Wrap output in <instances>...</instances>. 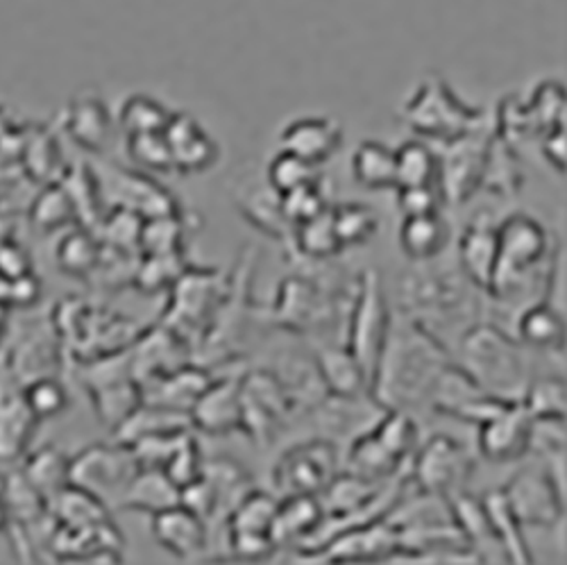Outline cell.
<instances>
[{"instance_id": "6da1fadb", "label": "cell", "mask_w": 567, "mask_h": 565, "mask_svg": "<svg viewBox=\"0 0 567 565\" xmlns=\"http://www.w3.org/2000/svg\"><path fill=\"white\" fill-rule=\"evenodd\" d=\"M443 350L427 337V332L415 329L411 322H393L377 361L372 387L380 400L393 409L420 402L424 396L432 398L439 374L445 370Z\"/></svg>"}, {"instance_id": "e0dca14e", "label": "cell", "mask_w": 567, "mask_h": 565, "mask_svg": "<svg viewBox=\"0 0 567 565\" xmlns=\"http://www.w3.org/2000/svg\"><path fill=\"white\" fill-rule=\"evenodd\" d=\"M188 428H192V415L186 411L138 402L116 425V443L132 445L138 439L188 432Z\"/></svg>"}, {"instance_id": "9a60e30c", "label": "cell", "mask_w": 567, "mask_h": 565, "mask_svg": "<svg viewBox=\"0 0 567 565\" xmlns=\"http://www.w3.org/2000/svg\"><path fill=\"white\" fill-rule=\"evenodd\" d=\"M157 543L177 558H196L207 549V525L203 517L184 504H175L153 515Z\"/></svg>"}, {"instance_id": "277c9868", "label": "cell", "mask_w": 567, "mask_h": 565, "mask_svg": "<svg viewBox=\"0 0 567 565\" xmlns=\"http://www.w3.org/2000/svg\"><path fill=\"white\" fill-rule=\"evenodd\" d=\"M138 470V461L127 445L96 443L69 461V482L96 495L107 506H118Z\"/></svg>"}, {"instance_id": "4dcf8cb0", "label": "cell", "mask_w": 567, "mask_h": 565, "mask_svg": "<svg viewBox=\"0 0 567 565\" xmlns=\"http://www.w3.org/2000/svg\"><path fill=\"white\" fill-rule=\"evenodd\" d=\"M320 374L337 396H359L368 377L350 350H322Z\"/></svg>"}, {"instance_id": "52a82bcc", "label": "cell", "mask_w": 567, "mask_h": 565, "mask_svg": "<svg viewBox=\"0 0 567 565\" xmlns=\"http://www.w3.org/2000/svg\"><path fill=\"white\" fill-rule=\"evenodd\" d=\"M84 382L89 384L103 420H110L114 428L141 402L130 357L110 355L99 359L89 366V370H84Z\"/></svg>"}, {"instance_id": "7402d4cb", "label": "cell", "mask_w": 567, "mask_h": 565, "mask_svg": "<svg viewBox=\"0 0 567 565\" xmlns=\"http://www.w3.org/2000/svg\"><path fill=\"white\" fill-rule=\"evenodd\" d=\"M450 239V229L445 220L434 214H422V216H406L400 229V246L406 253V257L427 261L439 257Z\"/></svg>"}, {"instance_id": "7c38bea8", "label": "cell", "mask_w": 567, "mask_h": 565, "mask_svg": "<svg viewBox=\"0 0 567 565\" xmlns=\"http://www.w3.org/2000/svg\"><path fill=\"white\" fill-rule=\"evenodd\" d=\"M400 547V534L391 521L363 523L337 532L324 541L320 554L324 561H386Z\"/></svg>"}, {"instance_id": "ab89813d", "label": "cell", "mask_w": 567, "mask_h": 565, "mask_svg": "<svg viewBox=\"0 0 567 565\" xmlns=\"http://www.w3.org/2000/svg\"><path fill=\"white\" fill-rule=\"evenodd\" d=\"M316 182H318V175L313 171V164H309L307 160L293 153H281L268 168V184L277 196H284L298 186L316 184Z\"/></svg>"}, {"instance_id": "f1b7e54d", "label": "cell", "mask_w": 567, "mask_h": 565, "mask_svg": "<svg viewBox=\"0 0 567 565\" xmlns=\"http://www.w3.org/2000/svg\"><path fill=\"white\" fill-rule=\"evenodd\" d=\"M296 239L300 250L309 259H329L343 250L332 218V207L322 209L309 220H302L296 225Z\"/></svg>"}, {"instance_id": "ba28073f", "label": "cell", "mask_w": 567, "mask_h": 565, "mask_svg": "<svg viewBox=\"0 0 567 565\" xmlns=\"http://www.w3.org/2000/svg\"><path fill=\"white\" fill-rule=\"evenodd\" d=\"M337 477V448L313 441L291 450L277 465V486L287 495H318Z\"/></svg>"}, {"instance_id": "db71d44e", "label": "cell", "mask_w": 567, "mask_h": 565, "mask_svg": "<svg viewBox=\"0 0 567 565\" xmlns=\"http://www.w3.org/2000/svg\"><path fill=\"white\" fill-rule=\"evenodd\" d=\"M8 525H10V513H8V506H6L3 493H0V534H6Z\"/></svg>"}, {"instance_id": "3957f363", "label": "cell", "mask_w": 567, "mask_h": 565, "mask_svg": "<svg viewBox=\"0 0 567 565\" xmlns=\"http://www.w3.org/2000/svg\"><path fill=\"white\" fill-rule=\"evenodd\" d=\"M545 229L529 216H511L497 227V261L488 289L497 298H508L513 291L523 289V281L545 257Z\"/></svg>"}, {"instance_id": "484cf974", "label": "cell", "mask_w": 567, "mask_h": 565, "mask_svg": "<svg viewBox=\"0 0 567 565\" xmlns=\"http://www.w3.org/2000/svg\"><path fill=\"white\" fill-rule=\"evenodd\" d=\"M51 513L55 523L64 527H93L110 521V506L73 484L53 497Z\"/></svg>"}, {"instance_id": "d6a6232c", "label": "cell", "mask_w": 567, "mask_h": 565, "mask_svg": "<svg viewBox=\"0 0 567 565\" xmlns=\"http://www.w3.org/2000/svg\"><path fill=\"white\" fill-rule=\"evenodd\" d=\"M103 257L101 244L84 229H73L60 242L55 259L66 275L84 277L99 268Z\"/></svg>"}, {"instance_id": "d6986e66", "label": "cell", "mask_w": 567, "mask_h": 565, "mask_svg": "<svg viewBox=\"0 0 567 565\" xmlns=\"http://www.w3.org/2000/svg\"><path fill=\"white\" fill-rule=\"evenodd\" d=\"M179 504V489L159 468H141L125 489L118 508L155 515Z\"/></svg>"}, {"instance_id": "5bb4252c", "label": "cell", "mask_w": 567, "mask_h": 565, "mask_svg": "<svg viewBox=\"0 0 567 565\" xmlns=\"http://www.w3.org/2000/svg\"><path fill=\"white\" fill-rule=\"evenodd\" d=\"M192 428H198L207 434L223 436L241 428V382L223 380L200 393L196 404L188 411Z\"/></svg>"}, {"instance_id": "b9f144b4", "label": "cell", "mask_w": 567, "mask_h": 565, "mask_svg": "<svg viewBox=\"0 0 567 565\" xmlns=\"http://www.w3.org/2000/svg\"><path fill=\"white\" fill-rule=\"evenodd\" d=\"M372 434L380 439L400 461H404L417 441L415 422L404 411H393L386 418H380V422L372 428Z\"/></svg>"}, {"instance_id": "9c48e42d", "label": "cell", "mask_w": 567, "mask_h": 565, "mask_svg": "<svg viewBox=\"0 0 567 565\" xmlns=\"http://www.w3.org/2000/svg\"><path fill=\"white\" fill-rule=\"evenodd\" d=\"M504 497L523 527H551L565 511V495L558 491L551 475L536 473V470L515 475L504 489Z\"/></svg>"}, {"instance_id": "bcb514c9", "label": "cell", "mask_w": 567, "mask_h": 565, "mask_svg": "<svg viewBox=\"0 0 567 565\" xmlns=\"http://www.w3.org/2000/svg\"><path fill=\"white\" fill-rule=\"evenodd\" d=\"M177 261H179V253L175 255H146V261L138 266L136 270V279L138 287L155 294L159 289H164L166 285H175V279L182 275L177 270Z\"/></svg>"}, {"instance_id": "603a6c76", "label": "cell", "mask_w": 567, "mask_h": 565, "mask_svg": "<svg viewBox=\"0 0 567 565\" xmlns=\"http://www.w3.org/2000/svg\"><path fill=\"white\" fill-rule=\"evenodd\" d=\"M318 420L329 439H357L365 434L361 425H368L372 430L380 422V418L370 411V407L359 404V396H334L332 400H327L324 404H320Z\"/></svg>"}, {"instance_id": "7a4b0ae2", "label": "cell", "mask_w": 567, "mask_h": 565, "mask_svg": "<svg viewBox=\"0 0 567 565\" xmlns=\"http://www.w3.org/2000/svg\"><path fill=\"white\" fill-rule=\"evenodd\" d=\"M525 359L495 327H477L463 341V372L493 398L515 402L527 391Z\"/></svg>"}, {"instance_id": "7dc6e473", "label": "cell", "mask_w": 567, "mask_h": 565, "mask_svg": "<svg viewBox=\"0 0 567 565\" xmlns=\"http://www.w3.org/2000/svg\"><path fill=\"white\" fill-rule=\"evenodd\" d=\"M73 132L89 148H101L107 138V112L96 103H84L73 112Z\"/></svg>"}, {"instance_id": "74e56055", "label": "cell", "mask_w": 567, "mask_h": 565, "mask_svg": "<svg viewBox=\"0 0 567 565\" xmlns=\"http://www.w3.org/2000/svg\"><path fill=\"white\" fill-rule=\"evenodd\" d=\"M525 409L532 418H547V420H565L567 393L565 382L556 377H543L525 391Z\"/></svg>"}, {"instance_id": "f907efd6", "label": "cell", "mask_w": 567, "mask_h": 565, "mask_svg": "<svg viewBox=\"0 0 567 565\" xmlns=\"http://www.w3.org/2000/svg\"><path fill=\"white\" fill-rule=\"evenodd\" d=\"M239 205L241 209H246L250 220H255L259 227L272 234V237H279V234L287 229V225H291L281 214L279 196L277 201H268V194H259V196H250L248 201H239Z\"/></svg>"}, {"instance_id": "4316f807", "label": "cell", "mask_w": 567, "mask_h": 565, "mask_svg": "<svg viewBox=\"0 0 567 565\" xmlns=\"http://www.w3.org/2000/svg\"><path fill=\"white\" fill-rule=\"evenodd\" d=\"M484 506H486L495 538H497L504 556L511 563H532V554H529V547L523 536V525H519L517 517L513 515V511L504 497V491L491 493L484 500Z\"/></svg>"}, {"instance_id": "7bdbcfd3", "label": "cell", "mask_w": 567, "mask_h": 565, "mask_svg": "<svg viewBox=\"0 0 567 565\" xmlns=\"http://www.w3.org/2000/svg\"><path fill=\"white\" fill-rule=\"evenodd\" d=\"M130 155L132 160L153 171L173 168V157L164 132H138L130 136Z\"/></svg>"}, {"instance_id": "e575fe53", "label": "cell", "mask_w": 567, "mask_h": 565, "mask_svg": "<svg viewBox=\"0 0 567 565\" xmlns=\"http://www.w3.org/2000/svg\"><path fill=\"white\" fill-rule=\"evenodd\" d=\"M332 218H334V229L341 246H363L368 244L377 229H380V218L368 207V205H341L332 207Z\"/></svg>"}, {"instance_id": "f546056e", "label": "cell", "mask_w": 567, "mask_h": 565, "mask_svg": "<svg viewBox=\"0 0 567 565\" xmlns=\"http://www.w3.org/2000/svg\"><path fill=\"white\" fill-rule=\"evenodd\" d=\"M277 504L266 493H246L244 500L229 513V532L231 534H257L272 538V521Z\"/></svg>"}, {"instance_id": "f35d334b", "label": "cell", "mask_w": 567, "mask_h": 565, "mask_svg": "<svg viewBox=\"0 0 567 565\" xmlns=\"http://www.w3.org/2000/svg\"><path fill=\"white\" fill-rule=\"evenodd\" d=\"M434 157L420 144H406L395 153L398 186H432L434 184Z\"/></svg>"}, {"instance_id": "cb8c5ba5", "label": "cell", "mask_w": 567, "mask_h": 565, "mask_svg": "<svg viewBox=\"0 0 567 565\" xmlns=\"http://www.w3.org/2000/svg\"><path fill=\"white\" fill-rule=\"evenodd\" d=\"M21 473L25 475V480L49 500V504L53 502V497L64 491L71 482H69V461L58 448H39L34 452H28L23 459Z\"/></svg>"}, {"instance_id": "4fadbf2b", "label": "cell", "mask_w": 567, "mask_h": 565, "mask_svg": "<svg viewBox=\"0 0 567 565\" xmlns=\"http://www.w3.org/2000/svg\"><path fill=\"white\" fill-rule=\"evenodd\" d=\"M287 389L268 374H252L241 384V428L255 439L270 436L287 415Z\"/></svg>"}, {"instance_id": "8992f818", "label": "cell", "mask_w": 567, "mask_h": 565, "mask_svg": "<svg viewBox=\"0 0 567 565\" xmlns=\"http://www.w3.org/2000/svg\"><path fill=\"white\" fill-rule=\"evenodd\" d=\"M413 473L422 493L450 497L452 493L463 491V484L472 473V459L454 439L434 436L417 452Z\"/></svg>"}, {"instance_id": "44dd1931", "label": "cell", "mask_w": 567, "mask_h": 565, "mask_svg": "<svg viewBox=\"0 0 567 565\" xmlns=\"http://www.w3.org/2000/svg\"><path fill=\"white\" fill-rule=\"evenodd\" d=\"M162 132L168 141L173 166L182 168L184 173L205 171L216 160V148L212 146V141L192 121H171Z\"/></svg>"}, {"instance_id": "d590c367", "label": "cell", "mask_w": 567, "mask_h": 565, "mask_svg": "<svg viewBox=\"0 0 567 565\" xmlns=\"http://www.w3.org/2000/svg\"><path fill=\"white\" fill-rule=\"evenodd\" d=\"M21 391L30 411L37 415L39 422L62 413L69 407V393L55 374L37 377V380L25 382Z\"/></svg>"}, {"instance_id": "f5cc1de1", "label": "cell", "mask_w": 567, "mask_h": 565, "mask_svg": "<svg viewBox=\"0 0 567 565\" xmlns=\"http://www.w3.org/2000/svg\"><path fill=\"white\" fill-rule=\"evenodd\" d=\"M10 329V307L6 302H0V346H3L6 337Z\"/></svg>"}, {"instance_id": "d4e9b609", "label": "cell", "mask_w": 567, "mask_h": 565, "mask_svg": "<svg viewBox=\"0 0 567 565\" xmlns=\"http://www.w3.org/2000/svg\"><path fill=\"white\" fill-rule=\"evenodd\" d=\"M339 146V130L329 121H300L284 132V148L309 164H318Z\"/></svg>"}, {"instance_id": "8fae6325", "label": "cell", "mask_w": 567, "mask_h": 565, "mask_svg": "<svg viewBox=\"0 0 567 565\" xmlns=\"http://www.w3.org/2000/svg\"><path fill=\"white\" fill-rule=\"evenodd\" d=\"M534 418L519 402H506L480 425L482 454L493 463H506L529 452Z\"/></svg>"}, {"instance_id": "8d00e7d4", "label": "cell", "mask_w": 567, "mask_h": 565, "mask_svg": "<svg viewBox=\"0 0 567 565\" xmlns=\"http://www.w3.org/2000/svg\"><path fill=\"white\" fill-rule=\"evenodd\" d=\"M182 223L175 214L144 218L138 234V250L146 255H175L179 253Z\"/></svg>"}, {"instance_id": "11a10c76", "label": "cell", "mask_w": 567, "mask_h": 565, "mask_svg": "<svg viewBox=\"0 0 567 565\" xmlns=\"http://www.w3.org/2000/svg\"><path fill=\"white\" fill-rule=\"evenodd\" d=\"M8 291H10V279H6L3 275H0V302L8 305Z\"/></svg>"}, {"instance_id": "836d02e7", "label": "cell", "mask_w": 567, "mask_h": 565, "mask_svg": "<svg viewBox=\"0 0 567 565\" xmlns=\"http://www.w3.org/2000/svg\"><path fill=\"white\" fill-rule=\"evenodd\" d=\"M519 335L536 348H558L565 339V322L549 305H534L519 318Z\"/></svg>"}, {"instance_id": "816d5d0a", "label": "cell", "mask_w": 567, "mask_h": 565, "mask_svg": "<svg viewBox=\"0 0 567 565\" xmlns=\"http://www.w3.org/2000/svg\"><path fill=\"white\" fill-rule=\"evenodd\" d=\"M398 192V203L404 218L436 212L439 201L434 196V186H400Z\"/></svg>"}, {"instance_id": "ee69618b", "label": "cell", "mask_w": 567, "mask_h": 565, "mask_svg": "<svg viewBox=\"0 0 567 565\" xmlns=\"http://www.w3.org/2000/svg\"><path fill=\"white\" fill-rule=\"evenodd\" d=\"M279 205H281V214L291 225H298L302 220L313 218L316 214H320L322 209H327L324 196L316 184H305L293 188V192L279 196Z\"/></svg>"}, {"instance_id": "83f0119b", "label": "cell", "mask_w": 567, "mask_h": 565, "mask_svg": "<svg viewBox=\"0 0 567 565\" xmlns=\"http://www.w3.org/2000/svg\"><path fill=\"white\" fill-rule=\"evenodd\" d=\"M400 463L402 461L372 434V430L354 439V445L350 452V468L354 475L370 482L389 480L391 475L398 473Z\"/></svg>"}, {"instance_id": "ffe728a7", "label": "cell", "mask_w": 567, "mask_h": 565, "mask_svg": "<svg viewBox=\"0 0 567 565\" xmlns=\"http://www.w3.org/2000/svg\"><path fill=\"white\" fill-rule=\"evenodd\" d=\"M461 261L470 279L482 287H491L497 261V227L486 216L472 220L461 242Z\"/></svg>"}, {"instance_id": "c3c4849f", "label": "cell", "mask_w": 567, "mask_h": 565, "mask_svg": "<svg viewBox=\"0 0 567 565\" xmlns=\"http://www.w3.org/2000/svg\"><path fill=\"white\" fill-rule=\"evenodd\" d=\"M529 450L554 459L565 454V420H547L534 418L532 434H529Z\"/></svg>"}, {"instance_id": "681fc988", "label": "cell", "mask_w": 567, "mask_h": 565, "mask_svg": "<svg viewBox=\"0 0 567 565\" xmlns=\"http://www.w3.org/2000/svg\"><path fill=\"white\" fill-rule=\"evenodd\" d=\"M121 121L125 123V127L132 132V134H138V132H162L168 123L166 119V112L146 101V99H134L125 105L123 114H121Z\"/></svg>"}, {"instance_id": "2e32d148", "label": "cell", "mask_w": 567, "mask_h": 565, "mask_svg": "<svg viewBox=\"0 0 567 565\" xmlns=\"http://www.w3.org/2000/svg\"><path fill=\"white\" fill-rule=\"evenodd\" d=\"M209 382V377L196 368H175L141 380L138 393L141 402L188 413Z\"/></svg>"}, {"instance_id": "30bf717a", "label": "cell", "mask_w": 567, "mask_h": 565, "mask_svg": "<svg viewBox=\"0 0 567 565\" xmlns=\"http://www.w3.org/2000/svg\"><path fill=\"white\" fill-rule=\"evenodd\" d=\"M37 425L21 384L0 366V468L17 465L30 452Z\"/></svg>"}, {"instance_id": "f6af8a7d", "label": "cell", "mask_w": 567, "mask_h": 565, "mask_svg": "<svg viewBox=\"0 0 567 565\" xmlns=\"http://www.w3.org/2000/svg\"><path fill=\"white\" fill-rule=\"evenodd\" d=\"M203 459H200V450L196 445V441L188 436L168 459V463L164 465V473L168 475V480L182 491L184 486L194 484L200 475H203Z\"/></svg>"}, {"instance_id": "ac0fdd59", "label": "cell", "mask_w": 567, "mask_h": 565, "mask_svg": "<svg viewBox=\"0 0 567 565\" xmlns=\"http://www.w3.org/2000/svg\"><path fill=\"white\" fill-rule=\"evenodd\" d=\"M322 523L324 508L316 495H289L281 504H277L272 541L277 547L293 541H311Z\"/></svg>"}, {"instance_id": "60d3db41", "label": "cell", "mask_w": 567, "mask_h": 565, "mask_svg": "<svg viewBox=\"0 0 567 565\" xmlns=\"http://www.w3.org/2000/svg\"><path fill=\"white\" fill-rule=\"evenodd\" d=\"M78 209L69 192L60 186H49L45 192L34 201L32 207V218L37 227L41 229H58L64 227L75 218Z\"/></svg>"}, {"instance_id": "5b68a950", "label": "cell", "mask_w": 567, "mask_h": 565, "mask_svg": "<svg viewBox=\"0 0 567 565\" xmlns=\"http://www.w3.org/2000/svg\"><path fill=\"white\" fill-rule=\"evenodd\" d=\"M391 327L386 300L382 294L380 275L368 270L361 281V291L352 318V337H350V352L363 368L368 382H372V374L380 361L386 335Z\"/></svg>"}, {"instance_id": "1f68e13d", "label": "cell", "mask_w": 567, "mask_h": 565, "mask_svg": "<svg viewBox=\"0 0 567 565\" xmlns=\"http://www.w3.org/2000/svg\"><path fill=\"white\" fill-rule=\"evenodd\" d=\"M354 179L365 188H395V153L382 144H363L352 162Z\"/></svg>"}]
</instances>
